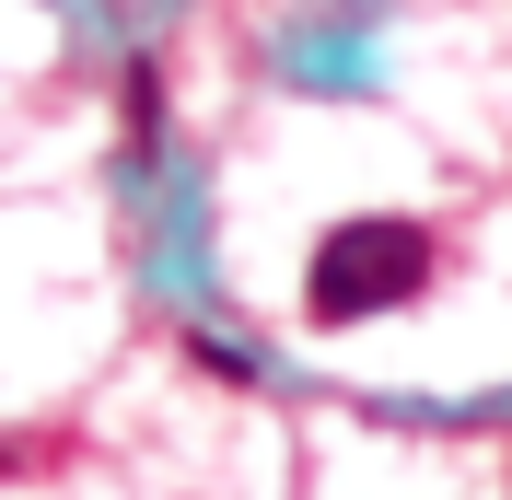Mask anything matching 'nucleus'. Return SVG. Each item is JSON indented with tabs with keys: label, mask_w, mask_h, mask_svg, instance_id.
<instances>
[{
	"label": "nucleus",
	"mask_w": 512,
	"mask_h": 500,
	"mask_svg": "<svg viewBox=\"0 0 512 500\" xmlns=\"http://www.w3.org/2000/svg\"><path fill=\"white\" fill-rule=\"evenodd\" d=\"M431 233L419 221H396V210H373V221H338L315 256H303V314L315 326H361V314H408L419 291H431Z\"/></svg>",
	"instance_id": "1"
}]
</instances>
